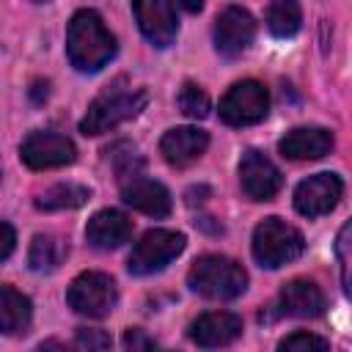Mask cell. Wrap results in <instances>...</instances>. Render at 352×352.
<instances>
[{"instance_id": "cell-3", "label": "cell", "mask_w": 352, "mask_h": 352, "mask_svg": "<svg viewBox=\"0 0 352 352\" xmlns=\"http://www.w3.org/2000/svg\"><path fill=\"white\" fill-rule=\"evenodd\" d=\"M187 283L206 300H234L248 289V272L228 256H201L190 267Z\"/></svg>"}, {"instance_id": "cell-4", "label": "cell", "mask_w": 352, "mask_h": 352, "mask_svg": "<svg viewBox=\"0 0 352 352\" xmlns=\"http://www.w3.org/2000/svg\"><path fill=\"white\" fill-rule=\"evenodd\" d=\"M302 234L280 217H267L253 231V258L267 270H278L294 261L302 253Z\"/></svg>"}, {"instance_id": "cell-21", "label": "cell", "mask_w": 352, "mask_h": 352, "mask_svg": "<svg viewBox=\"0 0 352 352\" xmlns=\"http://www.w3.org/2000/svg\"><path fill=\"white\" fill-rule=\"evenodd\" d=\"M302 25V11L297 0H272L267 8V28L278 38H292Z\"/></svg>"}, {"instance_id": "cell-18", "label": "cell", "mask_w": 352, "mask_h": 352, "mask_svg": "<svg viewBox=\"0 0 352 352\" xmlns=\"http://www.w3.org/2000/svg\"><path fill=\"white\" fill-rule=\"evenodd\" d=\"M324 308H327L324 294L314 280L297 278V280H289L280 289V311L289 314V316L314 319V316H322Z\"/></svg>"}, {"instance_id": "cell-14", "label": "cell", "mask_w": 352, "mask_h": 352, "mask_svg": "<svg viewBox=\"0 0 352 352\" xmlns=\"http://www.w3.org/2000/svg\"><path fill=\"white\" fill-rule=\"evenodd\" d=\"M209 146V135L198 126H173L162 135L160 151L168 165L173 168H187L192 165Z\"/></svg>"}, {"instance_id": "cell-10", "label": "cell", "mask_w": 352, "mask_h": 352, "mask_svg": "<svg viewBox=\"0 0 352 352\" xmlns=\"http://www.w3.org/2000/svg\"><path fill=\"white\" fill-rule=\"evenodd\" d=\"M132 11H135L140 33L146 36L151 47L165 50L176 41L179 19H176L170 0H132Z\"/></svg>"}, {"instance_id": "cell-26", "label": "cell", "mask_w": 352, "mask_h": 352, "mask_svg": "<svg viewBox=\"0 0 352 352\" xmlns=\"http://www.w3.org/2000/svg\"><path fill=\"white\" fill-rule=\"evenodd\" d=\"M349 223H344L341 234H338V242H336V250H338V261H341V283H344V292H349Z\"/></svg>"}, {"instance_id": "cell-30", "label": "cell", "mask_w": 352, "mask_h": 352, "mask_svg": "<svg viewBox=\"0 0 352 352\" xmlns=\"http://www.w3.org/2000/svg\"><path fill=\"white\" fill-rule=\"evenodd\" d=\"M33 3H44V0H33Z\"/></svg>"}, {"instance_id": "cell-29", "label": "cell", "mask_w": 352, "mask_h": 352, "mask_svg": "<svg viewBox=\"0 0 352 352\" xmlns=\"http://www.w3.org/2000/svg\"><path fill=\"white\" fill-rule=\"evenodd\" d=\"M204 3H206V0H176V6L184 8L187 14H198V11L204 8Z\"/></svg>"}, {"instance_id": "cell-16", "label": "cell", "mask_w": 352, "mask_h": 352, "mask_svg": "<svg viewBox=\"0 0 352 352\" xmlns=\"http://www.w3.org/2000/svg\"><path fill=\"white\" fill-rule=\"evenodd\" d=\"M121 198L126 206H132L148 217H168L170 206H173V198L165 184H160L154 179H140V176L129 179L121 187Z\"/></svg>"}, {"instance_id": "cell-1", "label": "cell", "mask_w": 352, "mask_h": 352, "mask_svg": "<svg viewBox=\"0 0 352 352\" xmlns=\"http://www.w3.org/2000/svg\"><path fill=\"white\" fill-rule=\"evenodd\" d=\"M66 55H69V63L85 74H94L113 60L116 38L104 28V22L96 11L82 8L72 16V22L66 28Z\"/></svg>"}, {"instance_id": "cell-2", "label": "cell", "mask_w": 352, "mask_h": 352, "mask_svg": "<svg viewBox=\"0 0 352 352\" xmlns=\"http://www.w3.org/2000/svg\"><path fill=\"white\" fill-rule=\"evenodd\" d=\"M148 104V94L143 88H124L121 82L107 88L104 94H99L85 118L80 121V132L82 135H102V132H110L116 129L118 124L135 118L143 107Z\"/></svg>"}, {"instance_id": "cell-13", "label": "cell", "mask_w": 352, "mask_h": 352, "mask_svg": "<svg viewBox=\"0 0 352 352\" xmlns=\"http://www.w3.org/2000/svg\"><path fill=\"white\" fill-rule=\"evenodd\" d=\"M239 336H242V319L231 311H209L190 324V338L204 349L226 346Z\"/></svg>"}, {"instance_id": "cell-20", "label": "cell", "mask_w": 352, "mask_h": 352, "mask_svg": "<svg viewBox=\"0 0 352 352\" xmlns=\"http://www.w3.org/2000/svg\"><path fill=\"white\" fill-rule=\"evenodd\" d=\"M91 198V190L82 187V184H55L50 190H44L38 198H36V206L41 212H60V209H80L85 201Z\"/></svg>"}, {"instance_id": "cell-9", "label": "cell", "mask_w": 352, "mask_h": 352, "mask_svg": "<svg viewBox=\"0 0 352 352\" xmlns=\"http://www.w3.org/2000/svg\"><path fill=\"white\" fill-rule=\"evenodd\" d=\"M341 195H344V182L338 173H314L297 184L294 209L305 217H322L338 206Z\"/></svg>"}, {"instance_id": "cell-22", "label": "cell", "mask_w": 352, "mask_h": 352, "mask_svg": "<svg viewBox=\"0 0 352 352\" xmlns=\"http://www.w3.org/2000/svg\"><path fill=\"white\" fill-rule=\"evenodd\" d=\"M66 256V248L58 236L50 234H38L30 242V253H28V264L33 272H52Z\"/></svg>"}, {"instance_id": "cell-28", "label": "cell", "mask_w": 352, "mask_h": 352, "mask_svg": "<svg viewBox=\"0 0 352 352\" xmlns=\"http://www.w3.org/2000/svg\"><path fill=\"white\" fill-rule=\"evenodd\" d=\"M16 248V234L8 223H0V261H6Z\"/></svg>"}, {"instance_id": "cell-17", "label": "cell", "mask_w": 352, "mask_h": 352, "mask_svg": "<svg viewBox=\"0 0 352 352\" xmlns=\"http://www.w3.org/2000/svg\"><path fill=\"white\" fill-rule=\"evenodd\" d=\"M129 236H132V220L118 209H102L85 226V239L96 250H116Z\"/></svg>"}, {"instance_id": "cell-24", "label": "cell", "mask_w": 352, "mask_h": 352, "mask_svg": "<svg viewBox=\"0 0 352 352\" xmlns=\"http://www.w3.org/2000/svg\"><path fill=\"white\" fill-rule=\"evenodd\" d=\"M330 344L322 338V336H314V333H305V330H297V333H292V336H286L280 344H278V349H289V352H311V349H327Z\"/></svg>"}, {"instance_id": "cell-27", "label": "cell", "mask_w": 352, "mask_h": 352, "mask_svg": "<svg viewBox=\"0 0 352 352\" xmlns=\"http://www.w3.org/2000/svg\"><path fill=\"white\" fill-rule=\"evenodd\" d=\"M151 346H157V341L151 338V336H146L143 330H138V327H129L126 333H124V349H151Z\"/></svg>"}, {"instance_id": "cell-7", "label": "cell", "mask_w": 352, "mask_h": 352, "mask_svg": "<svg viewBox=\"0 0 352 352\" xmlns=\"http://www.w3.org/2000/svg\"><path fill=\"white\" fill-rule=\"evenodd\" d=\"M270 110V94L256 80H242L228 88L220 99V118L228 126H250L258 124Z\"/></svg>"}, {"instance_id": "cell-15", "label": "cell", "mask_w": 352, "mask_h": 352, "mask_svg": "<svg viewBox=\"0 0 352 352\" xmlns=\"http://www.w3.org/2000/svg\"><path fill=\"white\" fill-rule=\"evenodd\" d=\"M333 132L322 129V126H297L292 132H286L278 143L280 154L286 160L302 162V160H319L324 154L333 151Z\"/></svg>"}, {"instance_id": "cell-19", "label": "cell", "mask_w": 352, "mask_h": 352, "mask_svg": "<svg viewBox=\"0 0 352 352\" xmlns=\"http://www.w3.org/2000/svg\"><path fill=\"white\" fill-rule=\"evenodd\" d=\"M33 322V302L14 286H0V333L22 336Z\"/></svg>"}, {"instance_id": "cell-11", "label": "cell", "mask_w": 352, "mask_h": 352, "mask_svg": "<svg viewBox=\"0 0 352 352\" xmlns=\"http://www.w3.org/2000/svg\"><path fill=\"white\" fill-rule=\"evenodd\" d=\"M239 184L250 201H270L283 184L278 165L256 148H248L239 160Z\"/></svg>"}, {"instance_id": "cell-5", "label": "cell", "mask_w": 352, "mask_h": 352, "mask_svg": "<svg viewBox=\"0 0 352 352\" xmlns=\"http://www.w3.org/2000/svg\"><path fill=\"white\" fill-rule=\"evenodd\" d=\"M184 245H187V239H184V234H179V231H168V228L146 231V234L135 242L126 267H129L132 275H151V272H160V270H165V267L184 250Z\"/></svg>"}, {"instance_id": "cell-6", "label": "cell", "mask_w": 352, "mask_h": 352, "mask_svg": "<svg viewBox=\"0 0 352 352\" xmlns=\"http://www.w3.org/2000/svg\"><path fill=\"white\" fill-rule=\"evenodd\" d=\"M118 300L116 280L104 272H82L72 280L66 292V302L74 314L88 316V319H102L113 311Z\"/></svg>"}, {"instance_id": "cell-12", "label": "cell", "mask_w": 352, "mask_h": 352, "mask_svg": "<svg viewBox=\"0 0 352 352\" xmlns=\"http://www.w3.org/2000/svg\"><path fill=\"white\" fill-rule=\"evenodd\" d=\"M256 36V19L250 16V11L239 8V6H228L217 14L214 22V47L220 55L234 58L239 52H245L250 47Z\"/></svg>"}, {"instance_id": "cell-25", "label": "cell", "mask_w": 352, "mask_h": 352, "mask_svg": "<svg viewBox=\"0 0 352 352\" xmlns=\"http://www.w3.org/2000/svg\"><path fill=\"white\" fill-rule=\"evenodd\" d=\"M113 341L104 330H91V327H80L74 336V346L77 349H107Z\"/></svg>"}, {"instance_id": "cell-23", "label": "cell", "mask_w": 352, "mask_h": 352, "mask_svg": "<svg viewBox=\"0 0 352 352\" xmlns=\"http://www.w3.org/2000/svg\"><path fill=\"white\" fill-rule=\"evenodd\" d=\"M179 110L187 118H195V121L206 118L209 116V96H206V91L201 85H195V82H184L182 91H179Z\"/></svg>"}, {"instance_id": "cell-8", "label": "cell", "mask_w": 352, "mask_h": 352, "mask_svg": "<svg viewBox=\"0 0 352 352\" xmlns=\"http://www.w3.org/2000/svg\"><path fill=\"white\" fill-rule=\"evenodd\" d=\"M77 157L74 143L58 132H30L19 146V160L30 170H50L72 165Z\"/></svg>"}]
</instances>
